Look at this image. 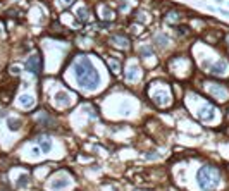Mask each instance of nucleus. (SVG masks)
<instances>
[{"label": "nucleus", "mask_w": 229, "mask_h": 191, "mask_svg": "<svg viewBox=\"0 0 229 191\" xmlns=\"http://www.w3.org/2000/svg\"><path fill=\"white\" fill-rule=\"evenodd\" d=\"M74 76L83 90H95L100 85V72L88 57H81L74 65Z\"/></svg>", "instance_id": "f257e3e1"}, {"label": "nucleus", "mask_w": 229, "mask_h": 191, "mask_svg": "<svg viewBox=\"0 0 229 191\" xmlns=\"http://www.w3.org/2000/svg\"><path fill=\"white\" fill-rule=\"evenodd\" d=\"M196 181H198V186L201 188V191H210L214 190L219 181H221V176H219V170L215 165H201L200 170L196 172Z\"/></svg>", "instance_id": "f03ea898"}, {"label": "nucleus", "mask_w": 229, "mask_h": 191, "mask_svg": "<svg viewBox=\"0 0 229 191\" xmlns=\"http://www.w3.org/2000/svg\"><path fill=\"white\" fill-rule=\"evenodd\" d=\"M148 91H150V98L157 103V105H167L171 102V91H169V86L164 83V81H157V83H152L148 86Z\"/></svg>", "instance_id": "7ed1b4c3"}, {"label": "nucleus", "mask_w": 229, "mask_h": 191, "mask_svg": "<svg viewBox=\"0 0 229 191\" xmlns=\"http://www.w3.org/2000/svg\"><path fill=\"white\" fill-rule=\"evenodd\" d=\"M26 69L31 72V74H40L41 72V57L38 54L31 55L28 60H26Z\"/></svg>", "instance_id": "20e7f679"}, {"label": "nucleus", "mask_w": 229, "mask_h": 191, "mask_svg": "<svg viewBox=\"0 0 229 191\" xmlns=\"http://www.w3.org/2000/svg\"><path fill=\"white\" fill-rule=\"evenodd\" d=\"M198 117H200L201 122H210V121H214V117H215V109H214L212 105L207 103V105H203V107L200 109Z\"/></svg>", "instance_id": "39448f33"}, {"label": "nucleus", "mask_w": 229, "mask_h": 191, "mask_svg": "<svg viewBox=\"0 0 229 191\" xmlns=\"http://www.w3.org/2000/svg\"><path fill=\"white\" fill-rule=\"evenodd\" d=\"M228 67H229L228 62L221 59V60H217V62L212 64V67H208V71H210L214 76H222V74H226V72H228Z\"/></svg>", "instance_id": "423d86ee"}, {"label": "nucleus", "mask_w": 229, "mask_h": 191, "mask_svg": "<svg viewBox=\"0 0 229 191\" xmlns=\"http://www.w3.org/2000/svg\"><path fill=\"white\" fill-rule=\"evenodd\" d=\"M208 91H210V95L215 96L217 100H226V98H228V90H226L224 86H221V85H214V86H210Z\"/></svg>", "instance_id": "0eeeda50"}, {"label": "nucleus", "mask_w": 229, "mask_h": 191, "mask_svg": "<svg viewBox=\"0 0 229 191\" xmlns=\"http://www.w3.org/2000/svg\"><path fill=\"white\" fill-rule=\"evenodd\" d=\"M138 78H140V69H138L136 64H131L128 67V71H126V79L129 83H134V81H138Z\"/></svg>", "instance_id": "6e6552de"}, {"label": "nucleus", "mask_w": 229, "mask_h": 191, "mask_svg": "<svg viewBox=\"0 0 229 191\" xmlns=\"http://www.w3.org/2000/svg\"><path fill=\"white\" fill-rule=\"evenodd\" d=\"M36 143L40 145V150H41L43 153H48V152L52 150V141H50V138H47V136H40V138L36 139Z\"/></svg>", "instance_id": "1a4fd4ad"}, {"label": "nucleus", "mask_w": 229, "mask_h": 191, "mask_svg": "<svg viewBox=\"0 0 229 191\" xmlns=\"http://www.w3.org/2000/svg\"><path fill=\"white\" fill-rule=\"evenodd\" d=\"M112 40H114V45H117L119 48H128L129 47V40L122 34H114Z\"/></svg>", "instance_id": "9d476101"}, {"label": "nucleus", "mask_w": 229, "mask_h": 191, "mask_svg": "<svg viewBox=\"0 0 229 191\" xmlns=\"http://www.w3.org/2000/svg\"><path fill=\"white\" fill-rule=\"evenodd\" d=\"M67 184H69V179H67V177H59V179H54V181L50 183V188L57 191V190H64Z\"/></svg>", "instance_id": "9b49d317"}, {"label": "nucleus", "mask_w": 229, "mask_h": 191, "mask_svg": "<svg viewBox=\"0 0 229 191\" xmlns=\"http://www.w3.org/2000/svg\"><path fill=\"white\" fill-rule=\"evenodd\" d=\"M55 102H57V105H64V107H69V105H71V98H69L67 93H64V91L55 93Z\"/></svg>", "instance_id": "f8f14e48"}, {"label": "nucleus", "mask_w": 229, "mask_h": 191, "mask_svg": "<svg viewBox=\"0 0 229 191\" xmlns=\"http://www.w3.org/2000/svg\"><path fill=\"white\" fill-rule=\"evenodd\" d=\"M19 103L23 105V107H26V109H30L33 103H34V98H33L31 95H23L21 98H19Z\"/></svg>", "instance_id": "ddd939ff"}, {"label": "nucleus", "mask_w": 229, "mask_h": 191, "mask_svg": "<svg viewBox=\"0 0 229 191\" xmlns=\"http://www.w3.org/2000/svg\"><path fill=\"white\" fill-rule=\"evenodd\" d=\"M155 45L160 47V48H165V47H167V36L162 34V33L157 34V36H155Z\"/></svg>", "instance_id": "4468645a"}, {"label": "nucleus", "mask_w": 229, "mask_h": 191, "mask_svg": "<svg viewBox=\"0 0 229 191\" xmlns=\"http://www.w3.org/2000/svg\"><path fill=\"white\" fill-rule=\"evenodd\" d=\"M76 17H78L81 23H85V21L88 19V9H86V7H81V9H78V12H76Z\"/></svg>", "instance_id": "2eb2a0df"}, {"label": "nucleus", "mask_w": 229, "mask_h": 191, "mask_svg": "<svg viewBox=\"0 0 229 191\" xmlns=\"http://www.w3.org/2000/svg\"><path fill=\"white\" fill-rule=\"evenodd\" d=\"M7 126H9L10 131H17V129L21 127V121H19V119H9V121H7Z\"/></svg>", "instance_id": "dca6fc26"}, {"label": "nucleus", "mask_w": 229, "mask_h": 191, "mask_svg": "<svg viewBox=\"0 0 229 191\" xmlns=\"http://www.w3.org/2000/svg\"><path fill=\"white\" fill-rule=\"evenodd\" d=\"M140 52H141V55L143 57H150V55H153V48L148 45V47H141L140 48Z\"/></svg>", "instance_id": "f3484780"}, {"label": "nucleus", "mask_w": 229, "mask_h": 191, "mask_svg": "<svg viewBox=\"0 0 229 191\" xmlns=\"http://www.w3.org/2000/svg\"><path fill=\"white\" fill-rule=\"evenodd\" d=\"M28 181H30V179H28V176L24 174V176H21V177H19L17 186H19V188H23V186H26V184H28Z\"/></svg>", "instance_id": "a211bd4d"}, {"label": "nucleus", "mask_w": 229, "mask_h": 191, "mask_svg": "<svg viewBox=\"0 0 229 191\" xmlns=\"http://www.w3.org/2000/svg\"><path fill=\"white\" fill-rule=\"evenodd\" d=\"M109 62H110V65H112V71H114V72H117V71L121 69V64L119 62H116V60H109Z\"/></svg>", "instance_id": "6ab92c4d"}, {"label": "nucleus", "mask_w": 229, "mask_h": 191, "mask_svg": "<svg viewBox=\"0 0 229 191\" xmlns=\"http://www.w3.org/2000/svg\"><path fill=\"white\" fill-rule=\"evenodd\" d=\"M167 19H174V21H177L179 19V14H176V10H171V14H167Z\"/></svg>", "instance_id": "aec40b11"}, {"label": "nucleus", "mask_w": 229, "mask_h": 191, "mask_svg": "<svg viewBox=\"0 0 229 191\" xmlns=\"http://www.w3.org/2000/svg\"><path fill=\"white\" fill-rule=\"evenodd\" d=\"M62 3H64V7H69L71 3H74V0H62Z\"/></svg>", "instance_id": "412c9836"}, {"label": "nucleus", "mask_w": 229, "mask_h": 191, "mask_svg": "<svg viewBox=\"0 0 229 191\" xmlns=\"http://www.w3.org/2000/svg\"><path fill=\"white\" fill-rule=\"evenodd\" d=\"M10 71H12V72H14V74H19V67H17V65H14V67H12V69H10Z\"/></svg>", "instance_id": "4be33fe9"}, {"label": "nucleus", "mask_w": 229, "mask_h": 191, "mask_svg": "<svg viewBox=\"0 0 229 191\" xmlns=\"http://www.w3.org/2000/svg\"><path fill=\"white\" fill-rule=\"evenodd\" d=\"M226 43H228V45H229V33H228V34H226Z\"/></svg>", "instance_id": "5701e85b"}]
</instances>
